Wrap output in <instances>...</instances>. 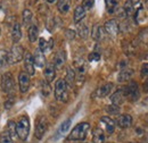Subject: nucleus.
I'll use <instances>...</instances> for the list:
<instances>
[{
	"label": "nucleus",
	"instance_id": "1",
	"mask_svg": "<svg viewBox=\"0 0 148 143\" xmlns=\"http://www.w3.org/2000/svg\"><path fill=\"white\" fill-rule=\"evenodd\" d=\"M90 129V125L88 123H80L74 127L71 132V134L69 135V140L72 141H80V140H84L87 138V134Z\"/></svg>",
	"mask_w": 148,
	"mask_h": 143
},
{
	"label": "nucleus",
	"instance_id": "2",
	"mask_svg": "<svg viewBox=\"0 0 148 143\" xmlns=\"http://www.w3.org/2000/svg\"><path fill=\"white\" fill-rule=\"evenodd\" d=\"M55 98L58 101L67 102L69 101V89L65 80L60 78L55 84Z\"/></svg>",
	"mask_w": 148,
	"mask_h": 143
},
{
	"label": "nucleus",
	"instance_id": "3",
	"mask_svg": "<svg viewBox=\"0 0 148 143\" xmlns=\"http://www.w3.org/2000/svg\"><path fill=\"white\" fill-rule=\"evenodd\" d=\"M30 132V121L27 116H23L16 124V134L22 141H25L27 139Z\"/></svg>",
	"mask_w": 148,
	"mask_h": 143
},
{
	"label": "nucleus",
	"instance_id": "4",
	"mask_svg": "<svg viewBox=\"0 0 148 143\" xmlns=\"http://www.w3.org/2000/svg\"><path fill=\"white\" fill-rule=\"evenodd\" d=\"M1 88L6 93H12L15 90V81L10 73H5L1 77Z\"/></svg>",
	"mask_w": 148,
	"mask_h": 143
},
{
	"label": "nucleus",
	"instance_id": "5",
	"mask_svg": "<svg viewBox=\"0 0 148 143\" xmlns=\"http://www.w3.org/2000/svg\"><path fill=\"white\" fill-rule=\"evenodd\" d=\"M23 57H24L23 48L18 44H15V46H13L10 52L8 54V63L9 64H16L23 59Z\"/></svg>",
	"mask_w": 148,
	"mask_h": 143
},
{
	"label": "nucleus",
	"instance_id": "6",
	"mask_svg": "<svg viewBox=\"0 0 148 143\" xmlns=\"http://www.w3.org/2000/svg\"><path fill=\"white\" fill-rule=\"evenodd\" d=\"M47 127H48L47 119L43 116H40L37 119V123H36V132H34V134H36V138L37 139H39V140L42 139L43 134L47 131Z\"/></svg>",
	"mask_w": 148,
	"mask_h": 143
},
{
	"label": "nucleus",
	"instance_id": "7",
	"mask_svg": "<svg viewBox=\"0 0 148 143\" xmlns=\"http://www.w3.org/2000/svg\"><path fill=\"white\" fill-rule=\"evenodd\" d=\"M125 98H130L131 100H138L139 98V90H138V85L136 83H130L129 85L123 90Z\"/></svg>",
	"mask_w": 148,
	"mask_h": 143
},
{
	"label": "nucleus",
	"instance_id": "8",
	"mask_svg": "<svg viewBox=\"0 0 148 143\" xmlns=\"http://www.w3.org/2000/svg\"><path fill=\"white\" fill-rule=\"evenodd\" d=\"M18 84L19 90L22 93L26 92L30 86V75L26 72H21L18 75Z\"/></svg>",
	"mask_w": 148,
	"mask_h": 143
},
{
	"label": "nucleus",
	"instance_id": "9",
	"mask_svg": "<svg viewBox=\"0 0 148 143\" xmlns=\"http://www.w3.org/2000/svg\"><path fill=\"white\" fill-rule=\"evenodd\" d=\"M104 29H105L106 33H107L108 35L113 36V37L116 36L117 33H119V24H117V22H116L115 19H110V20H107V22L105 23Z\"/></svg>",
	"mask_w": 148,
	"mask_h": 143
},
{
	"label": "nucleus",
	"instance_id": "10",
	"mask_svg": "<svg viewBox=\"0 0 148 143\" xmlns=\"http://www.w3.org/2000/svg\"><path fill=\"white\" fill-rule=\"evenodd\" d=\"M24 66L26 73L29 75H33L34 74V61H33V57L30 52H25L24 54Z\"/></svg>",
	"mask_w": 148,
	"mask_h": 143
},
{
	"label": "nucleus",
	"instance_id": "11",
	"mask_svg": "<svg viewBox=\"0 0 148 143\" xmlns=\"http://www.w3.org/2000/svg\"><path fill=\"white\" fill-rule=\"evenodd\" d=\"M43 74H45L46 81H47L48 83L53 82V81H54V78H55V76H56L55 66H54V64H48V65L46 66V68H45Z\"/></svg>",
	"mask_w": 148,
	"mask_h": 143
},
{
	"label": "nucleus",
	"instance_id": "12",
	"mask_svg": "<svg viewBox=\"0 0 148 143\" xmlns=\"http://www.w3.org/2000/svg\"><path fill=\"white\" fill-rule=\"evenodd\" d=\"M116 123L121 128H128L132 124V117L130 115H121L117 117Z\"/></svg>",
	"mask_w": 148,
	"mask_h": 143
},
{
	"label": "nucleus",
	"instance_id": "13",
	"mask_svg": "<svg viewBox=\"0 0 148 143\" xmlns=\"http://www.w3.org/2000/svg\"><path fill=\"white\" fill-rule=\"evenodd\" d=\"M33 61H34V65L38 67H43L46 65V57L40 49L36 50L34 56H33Z\"/></svg>",
	"mask_w": 148,
	"mask_h": 143
},
{
	"label": "nucleus",
	"instance_id": "14",
	"mask_svg": "<svg viewBox=\"0 0 148 143\" xmlns=\"http://www.w3.org/2000/svg\"><path fill=\"white\" fill-rule=\"evenodd\" d=\"M124 98H125L124 91H123V90H119L117 92H115V93L112 95L111 100L115 106H120V105L124 101Z\"/></svg>",
	"mask_w": 148,
	"mask_h": 143
},
{
	"label": "nucleus",
	"instance_id": "15",
	"mask_svg": "<svg viewBox=\"0 0 148 143\" xmlns=\"http://www.w3.org/2000/svg\"><path fill=\"white\" fill-rule=\"evenodd\" d=\"M39 49L42 51V52H45V51H48V50H50L51 48H53V46H54V40L53 39H49L48 41H46L43 37H41L40 40H39Z\"/></svg>",
	"mask_w": 148,
	"mask_h": 143
},
{
	"label": "nucleus",
	"instance_id": "16",
	"mask_svg": "<svg viewBox=\"0 0 148 143\" xmlns=\"http://www.w3.org/2000/svg\"><path fill=\"white\" fill-rule=\"evenodd\" d=\"M112 89H113V84H112V83H106L105 85L100 86L99 89L97 90L96 94H97V97H99V98H104V97H106V95L110 94V92L112 91Z\"/></svg>",
	"mask_w": 148,
	"mask_h": 143
},
{
	"label": "nucleus",
	"instance_id": "17",
	"mask_svg": "<svg viewBox=\"0 0 148 143\" xmlns=\"http://www.w3.org/2000/svg\"><path fill=\"white\" fill-rule=\"evenodd\" d=\"M92 141L93 143H104L105 141V135H104V132L101 128L97 127L95 128L92 132Z\"/></svg>",
	"mask_w": 148,
	"mask_h": 143
},
{
	"label": "nucleus",
	"instance_id": "18",
	"mask_svg": "<svg viewBox=\"0 0 148 143\" xmlns=\"http://www.w3.org/2000/svg\"><path fill=\"white\" fill-rule=\"evenodd\" d=\"M100 121H101V123L105 124L107 133H108V134H112V133L114 132V129H115V123H114V121H113L112 118H110V117H107V116L101 117Z\"/></svg>",
	"mask_w": 148,
	"mask_h": 143
},
{
	"label": "nucleus",
	"instance_id": "19",
	"mask_svg": "<svg viewBox=\"0 0 148 143\" xmlns=\"http://www.w3.org/2000/svg\"><path fill=\"white\" fill-rule=\"evenodd\" d=\"M86 16V9L82 6H77L74 10V22L75 23H80Z\"/></svg>",
	"mask_w": 148,
	"mask_h": 143
},
{
	"label": "nucleus",
	"instance_id": "20",
	"mask_svg": "<svg viewBox=\"0 0 148 143\" xmlns=\"http://www.w3.org/2000/svg\"><path fill=\"white\" fill-rule=\"evenodd\" d=\"M71 7V0H59L57 3V8L62 14H66L70 10Z\"/></svg>",
	"mask_w": 148,
	"mask_h": 143
},
{
	"label": "nucleus",
	"instance_id": "21",
	"mask_svg": "<svg viewBox=\"0 0 148 143\" xmlns=\"http://www.w3.org/2000/svg\"><path fill=\"white\" fill-rule=\"evenodd\" d=\"M22 37V32H21V26L18 24H15L12 29V39L15 43H17Z\"/></svg>",
	"mask_w": 148,
	"mask_h": 143
},
{
	"label": "nucleus",
	"instance_id": "22",
	"mask_svg": "<svg viewBox=\"0 0 148 143\" xmlns=\"http://www.w3.org/2000/svg\"><path fill=\"white\" fill-rule=\"evenodd\" d=\"M105 5H106V9L110 14L115 13V10L117 9V5H119V0H105Z\"/></svg>",
	"mask_w": 148,
	"mask_h": 143
},
{
	"label": "nucleus",
	"instance_id": "23",
	"mask_svg": "<svg viewBox=\"0 0 148 143\" xmlns=\"http://www.w3.org/2000/svg\"><path fill=\"white\" fill-rule=\"evenodd\" d=\"M92 39L96 40V41H99L103 39V29L101 26H99L98 24H96L95 26L92 27Z\"/></svg>",
	"mask_w": 148,
	"mask_h": 143
},
{
	"label": "nucleus",
	"instance_id": "24",
	"mask_svg": "<svg viewBox=\"0 0 148 143\" xmlns=\"http://www.w3.org/2000/svg\"><path fill=\"white\" fill-rule=\"evenodd\" d=\"M27 33H29V40H30L31 42H34V41L38 39L39 30H38V27L36 26V25H31V26L29 27Z\"/></svg>",
	"mask_w": 148,
	"mask_h": 143
},
{
	"label": "nucleus",
	"instance_id": "25",
	"mask_svg": "<svg viewBox=\"0 0 148 143\" xmlns=\"http://www.w3.org/2000/svg\"><path fill=\"white\" fill-rule=\"evenodd\" d=\"M77 34L81 36L82 39H86L89 34V30L87 27V25L84 24H79L77 25Z\"/></svg>",
	"mask_w": 148,
	"mask_h": 143
},
{
	"label": "nucleus",
	"instance_id": "26",
	"mask_svg": "<svg viewBox=\"0 0 148 143\" xmlns=\"http://www.w3.org/2000/svg\"><path fill=\"white\" fill-rule=\"evenodd\" d=\"M132 75V71L131 69H122L121 73L119 74V81L120 82H123V81H127L129 80Z\"/></svg>",
	"mask_w": 148,
	"mask_h": 143
},
{
	"label": "nucleus",
	"instance_id": "27",
	"mask_svg": "<svg viewBox=\"0 0 148 143\" xmlns=\"http://www.w3.org/2000/svg\"><path fill=\"white\" fill-rule=\"evenodd\" d=\"M64 61H65V54H64V52H58L55 56V60H54L56 67H62Z\"/></svg>",
	"mask_w": 148,
	"mask_h": 143
},
{
	"label": "nucleus",
	"instance_id": "28",
	"mask_svg": "<svg viewBox=\"0 0 148 143\" xmlns=\"http://www.w3.org/2000/svg\"><path fill=\"white\" fill-rule=\"evenodd\" d=\"M8 61V54L6 50H0V69H2Z\"/></svg>",
	"mask_w": 148,
	"mask_h": 143
},
{
	"label": "nucleus",
	"instance_id": "29",
	"mask_svg": "<svg viewBox=\"0 0 148 143\" xmlns=\"http://www.w3.org/2000/svg\"><path fill=\"white\" fill-rule=\"evenodd\" d=\"M32 13L29 10V9H25L24 12H23V23H24V25L26 26V25H29L30 23H31V20H32Z\"/></svg>",
	"mask_w": 148,
	"mask_h": 143
},
{
	"label": "nucleus",
	"instance_id": "30",
	"mask_svg": "<svg viewBox=\"0 0 148 143\" xmlns=\"http://www.w3.org/2000/svg\"><path fill=\"white\" fill-rule=\"evenodd\" d=\"M0 143H13V138L10 136V134L7 131L1 133V135H0Z\"/></svg>",
	"mask_w": 148,
	"mask_h": 143
},
{
	"label": "nucleus",
	"instance_id": "31",
	"mask_svg": "<svg viewBox=\"0 0 148 143\" xmlns=\"http://www.w3.org/2000/svg\"><path fill=\"white\" fill-rule=\"evenodd\" d=\"M74 80H75V74H74V72L72 71V69H69V71H67V74H66V77H65L66 84H67V85H72Z\"/></svg>",
	"mask_w": 148,
	"mask_h": 143
},
{
	"label": "nucleus",
	"instance_id": "32",
	"mask_svg": "<svg viewBox=\"0 0 148 143\" xmlns=\"http://www.w3.org/2000/svg\"><path fill=\"white\" fill-rule=\"evenodd\" d=\"M70 125H71V119H67V121H65L62 125H60V127H59V133L60 134H64V133H66L67 131H69V128H70Z\"/></svg>",
	"mask_w": 148,
	"mask_h": 143
},
{
	"label": "nucleus",
	"instance_id": "33",
	"mask_svg": "<svg viewBox=\"0 0 148 143\" xmlns=\"http://www.w3.org/2000/svg\"><path fill=\"white\" fill-rule=\"evenodd\" d=\"M7 132L10 134L12 138L16 134V124H15V122H13V121H9L8 122V131Z\"/></svg>",
	"mask_w": 148,
	"mask_h": 143
},
{
	"label": "nucleus",
	"instance_id": "34",
	"mask_svg": "<svg viewBox=\"0 0 148 143\" xmlns=\"http://www.w3.org/2000/svg\"><path fill=\"white\" fill-rule=\"evenodd\" d=\"M93 3H95V0H83L82 7L84 9H91L93 7Z\"/></svg>",
	"mask_w": 148,
	"mask_h": 143
},
{
	"label": "nucleus",
	"instance_id": "35",
	"mask_svg": "<svg viewBox=\"0 0 148 143\" xmlns=\"http://www.w3.org/2000/svg\"><path fill=\"white\" fill-rule=\"evenodd\" d=\"M50 85H49V83L46 81V82H43L42 83V93L45 94V95H48L49 93H50Z\"/></svg>",
	"mask_w": 148,
	"mask_h": 143
},
{
	"label": "nucleus",
	"instance_id": "36",
	"mask_svg": "<svg viewBox=\"0 0 148 143\" xmlns=\"http://www.w3.org/2000/svg\"><path fill=\"white\" fill-rule=\"evenodd\" d=\"M124 10H125V13L128 14V15H131L132 13H133V5L128 1V2H125V5H124Z\"/></svg>",
	"mask_w": 148,
	"mask_h": 143
},
{
	"label": "nucleus",
	"instance_id": "37",
	"mask_svg": "<svg viewBox=\"0 0 148 143\" xmlns=\"http://www.w3.org/2000/svg\"><path fill=\"white\" fill-rule=\"evenodd\" d=\"M89 61H98L99 59H100V54H98V52H91V54H89Z\"/></svg>",
	"mask_w": 148,
	"mask_h": 143
},
{
	"label": "nucleus",
	"instance_id": "38",
	"mask_svg": "<svg viewBox=\"0 0 148 143\" xmlns=\"http://www.w3.org/2000/svg\"><path fill=\"white\" fill-rule=\"evenodd\" d=\"M66 37L70 39V40L74 39V37H75V32L72 31V30H67V31H66Z\"/></svg>",
	"mask_w": 148,
	"mask_h": 143
},
{
	"label": "nucleus",
	"instance_id": "39",
	"mask_svg": "<svg viewBox=\"0 0 148 143\" xmlns=\"http://www.w3.org/2000/svg\"><path fill=\"white\" fill-rule=\"evenodd\" d=\"M107 110H108L110 112H114V114H117V112H119V107H117V106H115V105H114V106H110Z\"/></svg>",
	"mask_w": 148,
	"mask_h": 143
},
{
	"label": "nucleus",
	"instance_id": "40",
	"mask_svg": "<svg viewBox=\"0 0 148 143\" xmlns=\"http://www.w3.org/2000/svg\"><path fill=\"white\" fill-rule=\"evenodd\" d=\"M141 73L143 75H148V64H144L141 66Z\"/></svg>",
	"mask_w": 148,
	"mask_h": 143
},
{
	"label": "nucleus",
	"instance_id": "41",
	"mask_svg": "<svg viewBox=\"0 0 148 143\" xmlns=\"http://www.w3.org/2000/svg\"><path fill=\"white\" fill-rule=\"evenodd\" d=\"M144 89H145L146 92H148V80L145 82V84H144Z\"/></svg>",
	"mask_w": 148,
	"mask_h": 143
},
{
	"label": "nucleus",
	"instance_id": "42",
	"mask_svg": "<svg viewBox=\"0 0 148 143\" xmlns=\"http://www.w3.org/2000/svg\"><path fill=\"white\" fill-rule=\"evenodd\" d=\"M139 1H140V0H130V2H131V3H132V5H133V6H134V5H136V3H138V2H139Z\"/></svg>",
	"mask_w": 148,
	"mask_h": 143
},
{
	"label": "nucleus",
	"instance_id": "43",
	"mask_svg": "<svg viewBox=\"0 0 148 143\" xmlns=\"http://www.w3.org/2000/svg\"><path fill=\"white\" fill-rule=\"evenodd\" d=\"M46 1H48V2H54L55 0H46Z\"/></svg>",
	"mask_w": 148,
	"mask_h": 143
}]
</instances>
